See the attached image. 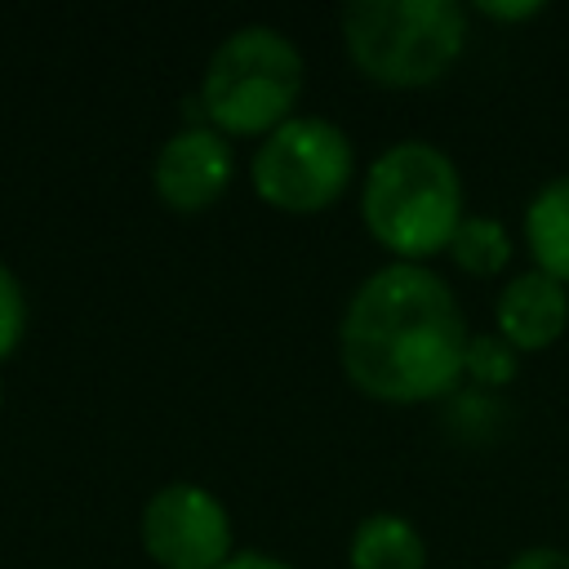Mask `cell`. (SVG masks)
I'll use <instances>...</instances> for the list:
<instances>
[{
  "label": "cell",
  "instance_id": "cell-1",
  "mask_svg": "<svg viewBox=\"0 0 569 569\" xmlns=\"http://www.w3.org/2000/svg\"><path fill=\"white\" fill-rule=\"evenodd\" d=\"M467 320L449 284L418 267L373 271L347 302L338 347L347 378L378 400H436L467 373Z\"/></svg>",
  "mask_w": 569,
  "mask_h": 569
},
{
  "label": "cell",
  "instance_id": "cell-2",
  "mask_svg": "<svg viewBox=\"0 0 569 569\" xmlns=\"http://www.w3.org/2000/svg\"><path fill=\"white\" fill-rule=\"evenodd\" d=\"M360 213L373 240L405 262L449 249V236L462 222V182L453 160L418 138L391 142L365 173Z\"/></svg>",
  "mask_w": 569,
  "mask_h": 569
},
{
  "label": "cell",
  "instance_id": "cell-3",
  "mask_svg": "<svg viewBox=\"0 0 569 569\" xmlns=\"http://www.w3.org/2000/svg\"><path fill=\"white\" fill-rule=\"evenodd\" d=\"M342 36L356 67L396 89L440 80L467 44V9L458 0H351Z\"/></svg>",
  "mask_w": 569,
  "mask_h": 569
},
{
  "label": "cell",
  "instance_id": "cell-4",
  "mask_svg": "<svg viewBox=\"0 0 569 569\" xmlns=\"http://www.w3.org/2000/svg\"><path fill=\"white\" fill-rule=\"evenodd\" d=\"M302 93V53L276 27H240L231 31L200 84V111L227 133H262L289 120Z\"/></svg>",
  "mask_w": 569,
  "mask_h": 569
},
{
  "label": "cell",
  "instance_id": "cell-5",
  "mask_svg": "<svg viewBox=\"0 0 569 569\" xmlns=\"http://www.w3.org/2000/svg\"><path fill=\"white\" fill-rule=\"evenodd\" d=\"M351 164V142L338 124L289 116L253 156V191L284 213H316L342 196Z\"/></svg>",
  "mask_w": 569,
  "mask_h": 569
},
{
  "label": "cell",
  "instance_id": "cell-6",
  "mask_svg": "<svg viewBox=\"0 0 569 569\" xmlns=\"http://www.w3.org/2000/svg\"><path fill=\"white\" fill-rule=\"evenodd\" d=\"M142 547L164 569H218L231 560V520L200 485H164L142 507Z\"/></svg>",
  "mask_w": 569,
  "mask_h": 569
},
{
  "label": "cell",
  "instance_id": "cell-7",
  "mask_svg": "<svg viewBox=\"0 0 569 569\" xmlns=\"http://www.w3.org/2000/svg\"><path fill=\"white\" fill-rule=\"evenodd\" d=\"M227 178H231V147L222 142L218 129H200V124L178 129L160 147L156 169H151L156 196L178 213H196V209L213 204L222 196Z\"/></svg>",
  "mask_w": 569,
  "mask_h": 569
},
{
  "label": "cell",
  "instance_id": "cell-8",
  "mask_svg": "<svg viewBox=\"0 0 569 569\" xmlns=\"http://www.w3.org/2000/svg\"><path fill=\"white\" fill-rule=\"evenodd\" d=\"M569 325V298L547 271H525L498 293V329L511 347L538 351Z\"/></svg>",
  "mask_w": 569,
  "mask_h": 569
},
{
  "label": "cell",
  "instance_id": "cell-9",
  "mask_svg": "<svg viewBox=\"0 0 569 569\" xmlns=\"http://www.w3.org/2000/svg\"><path fill=\"white\" fill-rule=\"evenodd\" d=\"M525 240L551 280H569V173L551 178L525 209Z\"/></svg>",
  "mask_w": 569,
  "mask_h": 569
},
{
  "label": "cell",
  "instance_id": "cell-10",
  "mask_svg": "<svg viewBox=\"0 0 569 569\" xmlns=\"http://www.w3.org/2000/svg\"><path fill=\"white\" fill-rule=\"evenodd\" d=\"M427 547L418 529L391 511L365 516L351 533V569H422Z\"/></svg>",
  "mask_w": 569,
  "mask_h": 569
},
{
  "label": "cell",
  "instance_id": "cell-11",
  "mask_svg": "<svg viewBox=\"0 0 569 569\" xmlns=\"http://www.w3.org/2000/svg\"><path fill=\"white\" fill-rule=\"evenodd\" d=\"M449 258H453L462 271H471V276H493V271H502L507 258H511L507 227H502L498 218H476V213L467 218V213H462L458 231L449 236Z\"/></svg>",
  "mask_w": 569,
  "mask_h": 569
},
{
  "label": "cell",
  "instance_id": "cell-12",
  "mask_svg": "<svg viewBox=\"0 0 569 569\" xmlns=\"http://www.w3.org/2000/svg\"><path fill=\"white\" fill-rule=\"evenodd\" d=\"M467 373L485 387H502L516 378V347L502 333H480L467 342Z\"/></svg>",
  "mask_w": 569,
  "mask_h": 569
},
{
  "label": "cell",
  "instance_id": "cell-13",
  "mask_svg": "<svg viewBox=\"0 0 569 569\" xmlns=\"http://www.w3.org/2000/svg\"><path fill=\"white\" fill-rule=\"evenodd\" d=\"M22 325H27V298H22V284H18V276L0 262V360L18 347Z\"/></svg>",
  "mask_w": 569,
  "mask_h": 569
},
{
  "label": "cell",
  "instance_id": "cell-14",
  "mask_svg": "<svg viewBox=\"0 0 569 569\" xmlns=\"http://www.w3.org/2000/svg\"><path fill=\"white\" fill-rule=\"evenodd\" d=\"M507 569H569V556L556 551V547H529V551H520Z\"/></svg>",
  "mask_w": 569,
  "mask_h": 569
},
{
  "label": "cell",
  "instance_id": "cell-15",
  "mask_svg": "<svg viewBox=\"0 0 569 569\" xmlns=\"http://www.w3.org/2000/svg\"><path fill=\"white\" fill-rule=\"evenodd\" d=\"M480 13H489V18H507V22H520V18L542 13V4H538V0H525V4H493V0H480Z\"/></svg>",
  "mask_w": 569,
  "mask_h": 569
},
{
  "label": "cell",
  "instance_id": "cell-16",
  "mask_svg": "<svg viewBox=\"0 0 569 569\" xmlns=\"http://www.w3.org/2000/svg\"><path fill=\"white\" fill-rule=\"evenodd\" d=\"M218 569H289L284 560H276V556H262V551H236L227 565H218Z\"/></svg>",
  "mask_w": 569,
  "mask_h": 569
}]
</instances>
